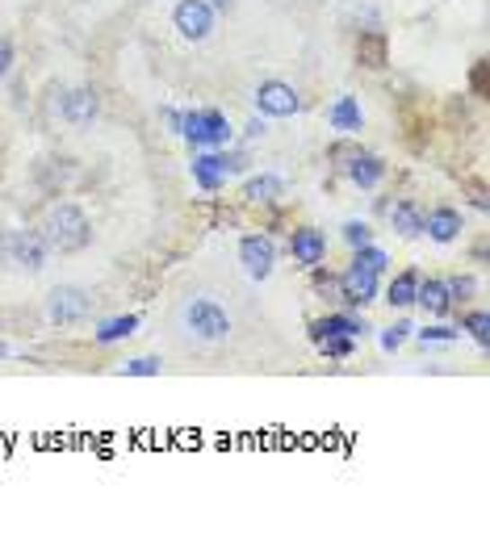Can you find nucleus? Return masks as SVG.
I'll return each instance as SVG.
<instances>
[{
	"label": "nucleus",
	"mask_w": 490,
	"mask_h": 544,
	"mask_svg": "<svg viewBox=\"0 0 490 544\" xmlns=\"http://www.w3.org/2000/svg\"><path fill=\"white\" fill-rule=\"evenodd\" d=\"M42 239H47V247H55V252H80V247H88V239H93V222H88V214L80 206L59 201V206L47 214Z\"/></svg>",
	"instance_id": "1"
},
{
	"label": "nucleus",
	"mask_w": 490,
	"mask_h": 544,
	"mask_svg": "<svg viewBox=\"0 0 490 544\" xmlns=\"http://www.w3.org/2000/svg\"><path fill=\"white\" fill-rule=\"evenodd\" d=\"M47 239L42 230H0V264L25 268V272H42L47 268Z\"/></svg>",
	"instance_id": "2"
},
{
	"label": "nucleus",
	"mask_w": 490,
	"mask_h": 544,
	"mask_svg": "<svg viewBox=\"0 0 490 544\" xmlns=\"http://www.w3.org/2000/svg\"><path fill=\"white\" fill-rule=\"evenodd\" d=\"M181 323H184V331L197 335L201 343H218V339L231 335V315H227L218 302H209V298H193V302H184Z\"/></svg>",
	"instance_id": "3"
},
{
	"label": "nucleus",
	"mask_w": 490,
	"mask_h": 544,
	"mask_svg": "<svg viewBox=\"0 0 490 544\" xmlns=\"http://www.w3.org/2000/svg\"><path fill=\"white\" fill-rule=\"evenodd\" d=\"M181 134L189 138V143L197 147V151H218V147L231 143V121H227V113L222 109H206V113H184L181 121Z\"/></svg>",
	"instance_id": "4"
},
{
	"label": "nucleus",
	"mask_w": 490,
	"mask_h": 544,
	"mask_svg": "<svg viewBox=\"0 0 490 544\" xmlns=\"http://www.w3.org/2000/svg\"><path fill=\"white\" fill-rule=\"evenodd\" d=\"M88 310H93V298H88L85 290H76V285H59V290H50V298H47V318L55 326L85 323Z\"/></svg>",
	"instance_id": "5"
},
{
	"label": "nucleus",
	"mask_w": 490,
	"mask_h": 544,
	"mask_svg": "<svg viewBox=\"0 0 490 544\" xmlns=\"http://www.w3.org/2000/svg\"><path fill=\"white\" fill-rule=\"evenodd\" d=\"M172 25H176V34L189 38V42H206V38L214 34V9H209V0H176Z\"/></svg>",
	"instance_id": "6"
},
{
	"label": "nucleus",
	"mask_w": 490,
	"mask_h": 544,
	"mask_svg": "<svg viewBox=\"0 0 490 544\" xmlns=\"http://www.w3.org/2000/svg\"><path fill=\"white\" fill-rule=\"evenodd\" d=\"M256 109L264 118H294L298 109H302V97H298L294 85H285V80H264L256 88Z\"/></svg>",
	"instance_id": "7"
},
{
	"label": "nucleus",
	"mask_w": 490,
	"mask_h": 544,
	"mask_svg": "<svg viewBox=\"0 0 490 544\" xmlns=\"http://www.w3.org/2000/svg\"><path fill=\"white\" fill-rule=\"evenodd\" d=\"M239 264L252 281L272 277V264H277V247H272L269 235H244L239 239Z\"/></svg>",
	"instance_id": "8"
},
{
	"label": "nucleus",
	"mask_w": 490,
	"mask_h": 544,
	"mask_svg": "<svg viewBox=\"0 0 490 544\" xmlns=\"http://www.w3.org/2000/svg\"><path fill=\"white\" fill-rule=\"evenodd\" d=\"M290 255H294L302 268H319L323 255H327V235L315 227H298L290 230Z\"/></svg>",
	"instance_id": "9"
},
{
	"label": "nucleus",
	"mask_w": 490,
	"mask_h": 544,
	"mask_svg": "<svg viewBox=\"0 0 490 544\" xmlns=\"http://www.w3.org/2000/svg\"><path fill=\"white\" fill-rule=\"evenodd\" d=\"M340 298L348 306H369L378 298V272H369L361 264H348V272L340 277Z\"/></svg>",
	"instance_id": "10"
},
{
	"label": "nucleus",
	"mask_w": 490,
	"mask_h": 544,
	"mask_svg": "<svg viewBox=\"0 0 490 544\" xmlns=\"http://www.w3.org/2000/svg\"><path fill=\"white\" fill-rule=\"evenodd\" d=\"M59 113H63V121H67V126H93V121H97V113H101V101H97V93H93V88H72V93H63Z\"/></svg>",
	"instance_id": "11"
},
{
	"label": "nucleus",
	"mask_w": 490,
	"mask_h": 544,
	"mask_svg": "<svg viewBox=\"0 0 490 544\" xmlns=\"http://www.w3.org/2000/svg\"><path fill=\"white\" fill-rule=\"evenodd\" d=\"M423 235H432L436 243H453L461 235V214L453 206H436L432 214H423Z\"/></svg>",
	"instance_id": "12"
},
{
	"label": "nucleus",
	"mask_w": 490,
	"mask_h": 544,
	"mask_svg": "<svg viewBox=\"0 0 490 544\" xmlns=\"http://www.w3.org/2000/svg\"><path fill=\"white\" fill-rule=\"evenodd\" d=\"M193 181L206 189V193H218L227 184V168H222L218 151H197L193 156Z\"/></svg>",
	"instance_id": "13"
},
{
	"label": "nucleus",
	"mask_w": 490,
	"mask_h": 544,
	"mask_svg": "<svg viewBox=\"0 0 490 544\" xmlns=\"http://www.w3.org/2000/svg\"><path fill=\"white\" fill-rule=\"evenodd\" d=\"M415 302L428 310V315H449L453 310V298H449V285L444 281H423L419 277V290H415Z\"/></svg>",
	"instance_id": "14"
},
{
	"label": "nucleus",
	"mask_w": 490,
	"mask_h": 544,
	"mask_svg": "<svg viewBox=\"0 0 490 544\" xmlns=\"http://www.w3.org/2000/svg\"><path fill=\"white\" fill-rule=\"evenodd\" d=\"M369 326L361 323V318H352V315H327V318H319V323H310V335H315V343H319L323 335H365Z\"/></svg>",
	"instance_id": "15"
},
{
	"label": "nucleus",
	"mask_w": 490,
	"mask_h": 544,
	"mask_svg": "<svg viewBox=\"0 0 490 544\" xmlns=\"http://www.w3.org/2000/svg\"><path fill=\"white\" fill-rule=\"evenodd\" d=\"M390 227L403 235V239H419L423 235V210L415 206V201H398V206H390Z\"/></svg>",
	"instance_id": "16"
},
{
	"label": "nucleus",
	"mask_w": 490,
	"mask_h": 544,
	"mask_svg": "<svg viewBox=\"0 0 490 544\" xmlns=\"http://www.w3.org/2000/svg\"><path fill=\"white\" fill-rule=\"evenodd\" d=\"M327 121H331V130H340V134H356L361 126H365L356 97H340V101H335V105L327 109Z\"/></svg>",
	"instance_id": "17"
},
{
	"label": "nucleus",
	"mask_w": 490,
	"mask_h": 544,
	"mask_svg": "<svg viewBox=\"0 0 490 544\" xmlns=\"http://www.w3.org/2000/svg\"><path fill=\"white\" fill-rule=\"evenodd\" d=\"M348 176H352V184H361V189H373V184L386 176V164H381L378 156H361V151H352Z\"/></svg>",
	"instance_id": "18"
},
{
	"label": "nucleus",
	"mask_w": 490,
	"mask_h": 544,
	"mask_svg": "<svg viewBox=\"0 0 490 544\" xmlns=\"http://www.w3.org/2000/svg\"><path fill=\"white\" fill-rule=\"evenodd\" d=\"M281 193H285V181L281 176H269V172H264V176H252V181L244 184V197L252 206H269V201H277Z\"/></svg>",
	"instance_id": "19"
},
{
	"label": "nucleus",
	"mask_w": 490,
	"mask_h": 544,
	"mask_svg": "<svg viewBox=\"0 0 490 544\" xmlns=\"http://www.w3.org/2000/svg\"><path fill=\"white\" fill-rule=\"evenodd\" d=\"M415 290H419V272L415 268H406V272H398V277L390 281V290H386V302L390 306H415Z\"/></svg>",
	"instance_id": "20"
},
{
	"label": "nucleus",
	"mask_w": 490,
	"mask_h": 544,
	"mask_svg": "<svg viewBox=\"0 0 490 544\" xmlns=\"http://www.w3.org/2000/svg\"><path fill=\"white\" fill-rule=\"evenodd\" d=\"M356 59L365 63V67H386V34H381V30L361 34V42H356Z\"/></svg>",
	"instance_id": "21"
},
{
	"label": "nucleus",
	"mask_w": 490,
	"mask_h": 544,
	"mask_svg": "<svg viewBox=\"0 0 490 544\" xmlns=\"http://www.w3.org/2000/svg\"><path fill=\"white\" fill-rule=\"evenodd\" d=\"M138 331V315H118V318H105L97 326V343H118V339H130Z\"/></svg>",
	"instance_id": "22"
},
{
	"label": "nucleus",
	"mask_w": 490,
	"mask_h": 544,
	"mask_svg": "<svg viewBox=\"0 0 490 544\" xmlns=\"http://www.w3.org/2000/svg\"><path fill=\"white\" fill-rule=\"evenodd\" d=\"M352 264H361V268H369V272H386V264H390V255L381 252V247H373V243H365V247H356V255H352Z\"/></svg>",
	"instance_id": "23"
},
{
	"label": "nucleus",
	"mask_w": 490,
	"mask_h": 544,
	"mask_svg": "<svg viewBox=\"0 0 490 544\" xmlns=\"http://www.w3.org/2000/svg\"><path fill=\"white\" fill-rule=\"evenodd\" d=\"M319 348H323V356H327V361H343V356H352L356 339L352 335H323Z\"/></svg>",
	"instance_id": "24"
},
{
	"label": "nucleus",
	"mask_w": 490,
	"mask_h": 544,
	"mask_svg": "<svg viewBox=\"0 0 490 544\" xmlns=\"http://www.w3.org/2000/svg\"><path fill=\"white\" fill-rule=\"evenodd\" d=\"M160 356H135V361H126L118 373L122 377H160Z\"/></svg>",
	"instance_id": "25"
},
{
	"label": "nucleus",
	"mask_w": 490,
	"mask_h": 544,
	"mask_svg": "<svg viewBox=\"0 0 490 544\" xmlns=\"http://www.w3.org/2000/svg\"><path fill=\"white\" fill-rule=\"evenodd\" d=\"M466 331L474 335V343H478V348H486V343H490V315H486V310H474V315H466Z\"/></svg>",
	"instance_id": "26"
},
{
	"label": "nucleus",
	"mask_w": 490,
	"mask_h": 544,
	"mask_svg": "<svg viewBox=\"0 0 490 544\" xmlns=\"http://www.w3.org/2000/svg\"><path fill=\"white\" fill-rule=\"evenodd\" d=\"M343 243H348V247H365V243H373V227H369V222H348V227H343Z\"/></svg>",
	"instance_id": "27"
},
{
	"label": "nucleus",
	"mask_w": 490,
	"mask_h": 544,
	"mask_svg": "<svg viewBox=\"0 0 490 544\" xmlns=\"http://www.w3.org/2000/svg\"><path fill=\"white\" fill-rule=\"evenodd\" d=\"M411 331H415V326L406 323V318H403V323H394L390 331H381V348H386V352H398V343H403Z\"/></svg>",
	"instance_id": "28"
},
{
	"label": "nucleus",
	"mask_w": 490,
	"mask_h": 544,
	"mask_svg": "<svg viewBox=\"0 0 490 544\" xmlns=\"http://www.w3.org/2000/svg\"><path fill=\"white\" fill-rule=\"evenodd\" d=\"M218 159H222V168H227V176H235V172H247V164H252L244 151H227V147H218Z\"/></svg>",
	"instance_id": "29"
},
{
	"label": "nucleus",
	"mask_w": 490,
	"mask_h": 544,
	"mask_svg": "<svg viewBox=\"0 0 490 544\" xmlns=\"http://www.w3.org/2000/svg\"><path fill=\"white\" fill-rule=\"evenodd\" d=\"M419 339H423V343H449V339H457V331L453 326H423Z\"/></svg>",
	"instance_id": "30"
},
{
	"label": "nucleus",
	"mask_w": 490,
	"mask_h": 544,
	"mask_svg": "<svg viewBox=\"0 0 490 544\" xmlns=\"http://www.w3.org/2000/svg\"><path fill=\"white\" fill-rule=\"evenodd\" d=\"M444 285H449V298H461V302L474 293V277H453V281H444Z\"/></svg>",
	"instance_id": "31"
},
{
	"label": "nucleus",
	"mask_w": 490,
	"mask_h": 544,
	"mask_svg": "<svg viewBox=\"0 0 490 544\" xmlns=\"http://www.w3.org/2000/svg\"><path fill=\"white\" fill-rule=\"evenodd\" d=\"M13 67V47H9V38H0V76H9Z\"/></svg>",
	"instance_id": "32"
},
{
	"label": "nucleus",
	"mask_w": 490,
	"mask_h": 544,
	"mask_svg": "<svg viewBox=\"0 0 490 544\" xmlns=\"http://www.w3.org/2000/svg\"><path fill=\"white\" fill-rule=\"evenodd\" d=\"M264 130H269V126H264V121H260V118H252V121H247V126H244V134H247V138H264Z\"/></svg>",
	"instance_id": "33"
},
{
	"label": "nucleus",
	"mask_w": 490,
	"mask_h": 544,
	"mask_svg": "<svg viewBox=\"0 0 490 544\" xmlns=\"http://www.w3.org/2000/svg\"><path fill=\"white\" fill-rule=\"evenodd\" d=\"M164 121H168V130H172V134H181L184 113H176V109H164Z\"/></svg>",
	"instance_id": "34"
},
{
	"label": "nucleus",
	"mask_w": 490,
	"mask_h": 544,
	"mask_svg": "<svg viewBox=\"0 0 490 544\" xmlns=\"http://www.w3.org/2000/svg\"><path fill=\"white\" fill-rule=\"evenodd\" d=\"M231 4H235V0H209V9H214V13H218V9L227 13V9H231Z\"/></svg>",
	"instance_id": "35"
},
{
	"label": "nucleus",
	"mask_w": 490,
	"mask_h": 544,
	"mask_svg": "<svg viewBox=\"0 0 490 544\" xmlns=\"http://www.w3.org/2000/svg\"><path fill=\"white\" fill-rule=\"evenodd\" d=\"M0 356H9V348H4V343H0Z\"/></svg>",
	"instance_id": "36"
}]
</instances>
